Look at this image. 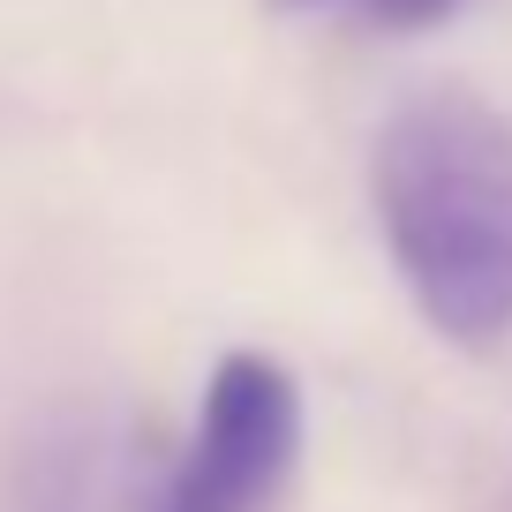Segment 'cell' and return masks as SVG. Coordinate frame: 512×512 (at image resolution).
Returning <instances> with one entry per match:
<instances>
[{
    "instance_id": "7a4b0ae2",
    "label": "cell",
    "mask_w": 512,
    "mask_h": 512,
    "mask_svg": "<svg viewBox=\"0 0 512 512\" xmlns=\"http://www.w3.org/2000/svg\"><path fill=\"white\" fill-rule=\"evenodd\" d=\"M302 460V392L256 347L211 369L196 430L159 482V512H272Z\"/></svg>"
},
{
    "instance_id": "6da1fadb",
    "label": "cell",
    "mask_w": 512,
    "mask_h": 512,
    "mask_svg": "<svg viewBox=\"0 0 512 512\" xmlns=\"http://www.w3.org/2000/svg\"><path fill=\"white\" fill-rule=\"evenodd\" d=\"M377 234L452 347L512 339V121L475 91H422L369 151Z\"/></svg>"
},
{
    "instance_id": "3957f363",
    "label": "cell",
    "mask_w": 512,
    "mask_h": 512,
    "mask_svg": "<svg viewBox=\"0 0 512 512\" xmlns=\"http://www.w3.org/2000/svg\"><path fill=\"white\" fill-rule=\"evenodd\" d=\"M287 16H317V23H354V31H430V23L460 16L467 0H272Z\"/></svg>"
}]
</instances>
